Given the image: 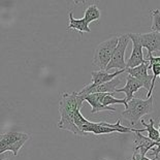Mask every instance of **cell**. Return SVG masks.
Returning a JSON list of instances; mask_svg holds the SVG:
<instances>
[{"label":"cell","mask_w":160,"mask_h":160,"mask_svg":"<svg viewBox=\"0 0 160 160\" xmlns=\"http://www.w3.org/2000/svg\"><path fill=\"white\" fill-rule=\"evenodd\" d=\"M108 93H94V94L86 95V96H81V95L80 96L83 98L84 101H87V102L91 105V108H92L91 114H96V113H99V112H103V111L116 112L115 108L104 107L102 104V99Z\"/></svg>","instance_id":"8fae6325"},{"label":"cell","mask_w":160,"mask_h":160,"mask_svg":"<svg viewBox=\"0 0 160 160\" xmlns=\"http://www.w3.org/2000/svg\"><path fill=\"white\" fill-rule=\"evenodd\" d=\"M138 39L142 43V47L147 49L148 57H152L154 52L160 51V33L149 32V33H138Z\"/></svg>","instance_id":"9c48e42d"},{"label":"cell","mask_w":160,"mask_h":160,"mask_svg":"<svg viewBox=\"0 0 160 160\" xmlns=\"http://www.w3.org/2000/svg\"><path fill=\"white\" fill-rule=\"evenodd\" d=\"M145 131L142 129H137L134 132L135 139H134V155H138L139 157H144L146 154L151 150L153 147L157 145V142H153L148 137L142 135L141 132Z\"/></svg>","instance_id":"30bf717a"},{"label":"cell","mask_w":160,"mask_h":160,"mask_svg":"<svg viewBox=\"0 0 160 160\" xmlns=\"http://www.w3.org/2000/svg\"><path fill=\"white\" fill-rule=\"evenodd\" d=\"M130 42L128 34H123L119 36L117 47L114 51L113 57L108 63V65L105 68V71H108L111 69H118V70H123L126 69V61H125V52L126 49L128 47V43Z\"/></svg>","instance_id":"5b68a950"},{"label":"cell","mask_w":160,"mask_h":160,"mask_svg":"<svg viewBox=\"0 0 160 160\" xmlns=\"http://www.w3.org/2000/svg\"><path fill=\"white\" fill-rule=\"evenodd\" d=\"M146 61H148V62L150 63V65H153V64H160V56H158V57L152 56L150 58H147Z\"/></svg>","instance_id":"d6986e66"},{"label":"cell","mask_w":160,"mask_h":160,"mask_svg":"<svg viewBox=\"0 0 160 160\" xmlns=\"http://www.w3.org/2000/svg\"><path fill=\"white\" fill-rule=\"evenodd\" d=\"M125 69L117 70V71H115L114 73H108V71H105V70H93L91 72L92 81H91V84H89V86L95 87V86H98V85L108 83V82L114 80L115 78L119 77L121 73H123Z\"/></svg>","instance_id":"4fadbf2b"},{"label":"cell","mask_w":160,"mask_h":160,"mask_svg":"<svg viewBox=\"0 0 160 160\" xmlns=\"http://www.w3.org/2000/svg\"><path fill=\"white\" fill-rule=\"evenodd\" d=\"M84 19L88 24L94 21H98L100 19V11L96 4H91L88 6L84 13Z\"/></svg>","instance_id":"9a60e30c"},{"label":"cell","mask_w":160,"mask_h":160,"mask_svg":"<svg viewBox=\"0 0 160 160\" xmlns=\"http://www.w3.org/2000/svg\"><path fill=\"white\" fill-rule=\"evenodd\" d=\"M158 131H159V134H160V122H159V127H158ZM160 142V138H159V142Z\"/></svg>","instance_id":"ffe728a7"},{"label":"cell","mask_w":160,"mask_h":160,"mask_svg":"<svg viewBox=\"0 0 160 160\" xmlns=\"http://www.w3.org/2000/svg\"><path fill=\"white\" fill-rule=\"evenodd\" d=\"M128 36L132 42V52L129 59L126 62V68H134L141 64L147 62L142 54V47L139 42L138 33H128Z\"/></svg>","instance_id":"8992f818"},{"label":"cell","mask_w":160,"mask_h":160,"mask_svg":"<svg viewBox=\"0 0 160 160\" xmlns=\"http://www.w3.org/2000/svg\"><path fill=\"white\" fill-rule=\"evenodd\" d=\"M70 29L77 30L81 34H83L84 32H86V33L91 32V30L89 28V24L85 21V19L84 18L74 19L72 12H69V24H68V27H67V30H70Z\"/></svg>","instance_id":"5bb4252c"},{"label":"cell","mask_w":160,"mask_h":160,"mask_svg":"<svg viewBox=\"0 0 160 160\" xmlns=\"http://www.w3.org/2000/svg\"><path fill=\"white\" fill-rule=\"evenodd\" d=\"M153 102H154L153 95L148 99H141V98L133 97L128 102V107L125 108L124 112H122L121 115L125 120L130 122L131 125H135L144 116L152 113Z\"/></svg>","instance_id":"7a4b0ae2"},{"label":"cell","mask_w":160,"mask_h":160,"mask_svg":"<svg viewBox=\"0 0 160 160\" xmlns=\"http://www.w3.org/2000/svg\"><path fill=\"white\" fill-rule=\"evenodd\" d=\"M141 88H144L142 84L139 82L138 80H137L135 78L128 76L126 78V84L123 88L121 89H116L115 93H125L126 97L124 99L127 101V103L130 101L132 98H133V94L135 92H138Z\"/></svg>","instance_id":"7c38bea8"},{"label":"cell","mask_w":160,"mask_h":160,"mask_svg":"<svg viewBox=\"0 0 160 160\" xmlns=\"http://www.w3.org/2000/svg\"><path fill=\"white\" fill-rule=\"evenodd\" d=\"M102 104L104 107H111V105H114V104H124L125 108L128 107L127 101L125 99H119V98H116L113 96V94H110V93H108L103 97Z\"/></svg>","instance_id":"e0dca14e"},{"label":"cell","mask_w":160,"mask_h":160,"mask_svg":"<svg viewBox=\"0 0 160 160\" xmlns=\"http://www.w3.org/2000/svg\"><path fill=\"white\" fill-rule=\"evenodd\" d=\"M149 69H150V63L147 61V62L142 63L141 65L134 67V68H126L125 71L128 73V76L133 77L141 82L145 89L148 90L149 92L150 88H151L152 80H153V74L148 73Z\"/></svg>","instance_id":"52a82bcc"},{"label":"cell","mask_w":160,"mask_h":160,"mask_svg":"<svg viewBox=\"0 0 160 160\" xmlns=\"http://www.w3.org/2000/svg\"><path fill=\"white\" fill-rule=\"evenodd\" d=\"M83 98H82L78 92H71V93L61 94L59 101V114L60 120L58 122V128L61 130L69 131L71 133L78 137H84V134L79 130L74 124L73 117L78 110H81L83 107Z\"/></svg>","instance_id":"6da1fadb"},{"label":"cell","mask_w":160,"mask_h":160,"mask_svg":"<svg viewBox=\"0 0 160 160\" xmlns=\"http://www.w3.org/2000/svg\"><path fill=\"white\" fill-rule=\"evenodd\" d=\"M118 39L119 36H112L111 38L104 40L96 47L92 63L98 70H105L107 68L117 47Z\"/></svg>","instance_id":"3957f363"},{"label":"cell","mask_w":160,"mask_h":160,"mask_svg":"<svg viewBox=\"0 0 160 160\" xmlns=\"http://www.w3.org/2000/svg\"><path fill=\"white\" fill-rule=\"evenodd\" d=\"M120 84H121V79L119 77H117V78H115L114 80L108 82V83L98 85V86H95V87H90L89 85H87V86H85L81 91L78 92V94L81 95V96H86V95L94 94V93L114 94L116 89H117V86Z\"/></svg>","instance_id":"ba28073f"},{"label":"cell","mask_w":160,"mask_h":160,"mask_svg":"<svg viewBox=\"0 0 160 160\" xmlns=\"http://www.w3.org/2000/svg\"><path fill=\"white\" fill-rule=\"evenodd\" d=\"M29 134L19 131H8L0 134V155L6 151H12L15 157L29 139Z\"/></svg>","instance_id":"277c9868"},{"label":"cell","mask_w":160,"mask_h":160,"mask_svg":"<svg viewBox=\"0 0 160 160\" xmlns=\"http://www.w3.org/2000/svg\"><path fill=\"white\" fill-rule=\"evenodd\" d=\"M159 78H160V74H159Z\"/></svg>","instance_id":"44dd1931"},{"label":"cell","mask_w":160,"mask_h":160,"mask_svg":"<svg viewBox=\"0 0 160 160\" xmlns=\"http://www.w3.org/2000/svg\"><path fill=\"white\" fill-rule=\"evenodd\" d=\"M141 124L144 126L146 129H147V131H148V138L150 139H152L153 142H159V138H160V134H159L158 129H156L154 127V119H152V118L150 119L149 123H146V121L142 119Z\"/></svg>","instance_id":"2e32d148"},{"label":"cell","mask_w":160,"mask_h":160,"mask_svg":"<svg viewBox=\"0 0 160 160\" xmlns=\"http://www.w3.org/2000/svg\"><path fill=\"white\" fill-rule=\"evenodd\" d=\"M151 30L152 32L160 33V11L159 9H155V11H151Z\"/></svg>","instance_id":"ac0fdd59"}]
</instances>
